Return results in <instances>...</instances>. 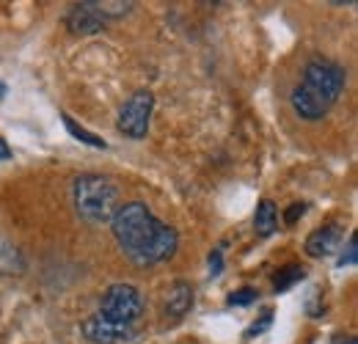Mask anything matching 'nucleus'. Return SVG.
<instances>
[{"instance_id":"1","label":"nucleus","mask_w":358,"mask_h":344,"mask_svg":"<svg viewBox=\"0 0 358 344\" xmlns=\"http://www.w3.org/2000/svg\"><path fill=\"white\" fill-rule=\"evenodd\" d=\"M110 229L122 254L141 267L169 261L179 248L177 231L163 223L143 201L122 204L110 220Z\"/></svg>"},{"instance_id":"2","label":"nucleus","mask_w":358,"mask_h":344,"mask_svg":"<svg viewBox=\"0 0 358 344\" xmlns=\"http://www.w3.org/2000/svg\"><path fill=\"white\" fill-rule=\"evenodd\" d=\"M143 314V298L133 284L108 287L96 314L83 320L80 331L94 344H116L135 336V325Z\"/></svg>"},{"instance_id":"3","label":"nucleus","mask_w":358,"mask_h":344,"mask_svg":"<svg viewBox=\"0 0 358 344\" xmlns=\"http://www.w3.org/2000/svg\"><path fill=\"white\" fill-rule=\"evenodd\" d=\"M345 86H348V72L336 61L314 55L312 61L303 66V75H301L298 86L289 94L295 116L303 119V122H320L339 102Z\"/></svg>"},{"instance_id":"4","label":"nucleus","mask_w":358,"mask_h":344,"mask_svg":"<svg viewBox=\"0 0 358 344\" xmlns=\"http://www.w3.org/2000/svg\"><path fill=\"white\" fill-rule=\"evenodd\" d=\"M72 204L75 213L91 226L110 223L113 215L119 213V187L99 173H83L72 185Z\"/></svg>"},{"instance_id":"5","label":"nucleus","mask_w":358,"mask_h":344,"mask_svg":"<svg viewBox=\"0 0 358 344\" xmlns=\"http://www.w3.org/2000/svg\"><path fill=\"white\" fill-rule=\"evenodd\" d=\"M152 113H155V94L141 88L135 91L133 96L119 108V119H116V127L124 138H133L141 141L146 138L149 124H152Z\"/></svg>"},{"instance_id":"6","label":"nucleus","mask_w":358,"mask_h":344,"mask_svg":"<svg viewBox=\"0 0 358 344\" xmlns=\"http://www.w3.org/2000/svg\"><path fill=\"white\" fill-rule=\"evenodd\" d=\"M64 22H66V28L72 31V34H78V36H91V34H99V31H105V20L91 8V3H75L69 11H66V17H64Z\"/></svg>"},{"instance_id":"7","label":"nucleus","mask_w":358,"mask_h":344,"mask_svg":"<svg viewBox=\"0 0 358 344\" xmlns=\"http://www.w3.org/2000/svg\"><path fill=\"white\" fill-rule=\"evenodd\" d=\"M342 237H345V234H342V226H336V223L320 226V229H314L312 234L306 237V254L314 259L331 257L334 251H339Z\"/></svg>"},{"instance_id":"8","label":"nucleus","mask_w":358,"mask_h":344,"mask_svg":"<svg viewBox=\"0 0 358 344\" xmlns=\"http://www.w3.org/2000/svg\"><path fill=\"white\" fill-rule=\"evenodd\" d=\"M193 308V287L187 281H174L166 295V317L182 320Z\"/></svg>"},{"instance_id":"9","label":"nucleus","mask_w":358,"mask_h":344,"mask_svg":"<svg viewBox=\"0 0 358 344\" xmlns=\"http://www.w3.org/2000/svg\"><path fill=\"white\" fill-rule=\"evenodd\" d=\"M275 229H278V210L270 199H262L257 204V213H254V231L259 237H270Z\"/></svg>"},{"instance_id":"10","label":"nucleus","mask_w":358,"mask_h":344,"mask_svg":"<svg viewBox=\"0 0 358 344\" xmlns=\"http://www.w3.org/2000/svg\"><path fill=\"white\" fill-rule=\"evenodd\" d=\"M303 278H306V267H303V264H287V267H281V270L275 273V278H273V289L281 295V292L292 289L295 284H301Z\"/></svg>"},{"instance_id":"11","label":"nucleus","mask_w":358,"mask_h":344,"mask_svg":"<svg viewBox=\"0 0 358 344\" xmlns=\"http://www.w3.org/2000/svg\"><path fill=\"white\" fill-rule=\"evenodd\" d=\"M61 122H64V127H66V132L75 138V141H80V143H86V146H91V149H108V143L99 138V135H94V132H89L86 127H80L69 113H61Z\"/></svg>"},{"instance_id":"12","label":"nucleus","mask_w":358,"mask_h":344,"mask_svg":"<svg viewBox=\"0 0 358 344\" xmlns=\"http://www.w3.org/2000/svg\"><path fill=\"white\" fill-rule=\"evenodd\" d=\"M270 325H273V311L265 308V311H262V317H259V320H254V322L245 328V334H243V336H245V339H257L259 334H265V331H268Z\"/></svg>"},{"instance_id":"13","label":"nucleus","mask_w":358,"mask_h":344,"mask_svg":"<svg viewBox=\"0 0 358 344\" xmlns=\"http://www.w3.org/2000/svg\"><path fill=\"white\" fill-rule=\"evenodd\" d=\"M259 298V292L257 289H251V287H243V289H237V292H231L229 295V306H251V303Z\"/></svg>"},{"instance_id":"14","label":"nucleus","mask_w":358,"mask_h":344,"mask_svg":"<svg viewBox=\"0 0 358 344\" xmlns=\"http://www.w3.org/2000/svg\"><path fill=\"white\" fill-rule=\"evenodd\" d=\"M306 210H309V207H306V201H295V204H289V210H287V215H284V223H287V226H292L298 217L306 215Z\"/></svg>"},{"instance_id":"15","label":"nucleus","mask_w":358,"mask_h":344,"mask_svg":"<svg viewBox=\"0 0 358 344\" xmlns=\"http://www.w3.org/2000/svg\"><path fill=\"white\" fill-rule=\"evenodd\" d=\"M353 264H356V234L350 237L348 251H342V257H339V267H353Z\"/></svg>"},{"instance_id":"16","label":"nucleus","mask_w":358,"mask_h":344,"mask_svg":"<svg viewBox=\"0 0 358 344\" xmlns=\"http://www.w3.org/2000/svg\"><path fill=\"white\" fill-rule=\"evenodd\" d=\"M221 270H224V251H221V248H215V251L210 254V273H213V275H218Z\"/></svg>"},{"instance_id":"17","label":"nucleus","mask_w":358,"mask_h":344,"mask_svg":"<svg viewBox=\"0 0 358 344\" xmlns=\"http://www.w3.org/2000/svg\"><path fill=\"white\" fill-rule=\"evenodd\" d=\"M11 146L6 143V138H0V163H6V160H11Z\"/></svg>"},{"instance_id":"18","label":"nucleus","mask_w":358,"mask_h":344,"mask_svg":"<svg viewBox=\"0 0 358 344\" xmlns=\"http://www.w3.org/2000/svg\"><path fill=\"white\" fill-rule=\"evenodd\" d=\"M6 91H8V86H6V83H3V80H0V99H3V96H6Z\"/></svg>"}]
</instances>
